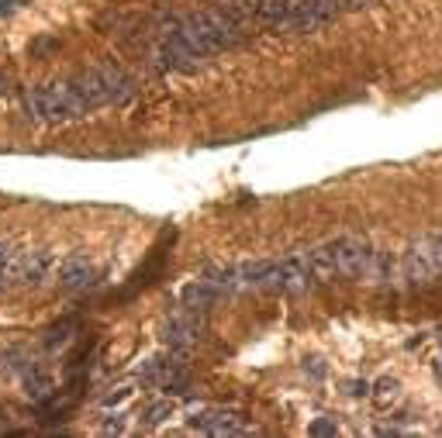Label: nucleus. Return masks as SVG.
Returning a JSON list of instances; mask_svg holds the SVG:
<instances>
[{
  "label": "nucleus",
  "mask_w": 442,
  "mask_h": 438,
  "mask_svg": "<svg viewBox=\"0 0 442 438\" xmlns=\"http://www.w3.org/2000/svg\"><path fill=\"white\" fill-rule=\"evenodd\" d=\"M104 432H108V435H111V432H124V414H115V421H108Z\"/></svg>",
  "instance_id": "nucleus-23"
},
{
  "label": "nucleus",
  "mask_w": 442,
  "mask_h": 438,
  "mask_svg": "<svg viewBox=\"0 0 442 438\" xmlns=\"http://www.w3.org/2000/svg\"><path fill=\"white\" fill-rule=\"evenodd\" d=\"M18 4H21V0H0V14H11Z\"/></svg>",
  "instance_id": "nucleus-24"
},
{
  "label": "nucleus",
  "mask_w": 442,
  "mask_h": 438,
  "mask_svg": "<svg viewBox=\"0 0 442 438\" xmlns=\"http://www.w3.org/2000/svg\"><path fill=\"white\" fill-rule=\"evenodd\" d=\"M332 263H335V277H370L373 266V245L360 235H342V239L328 241Z\"/></svg>",
  "instance_id": "nucleus-2"
},
{
  "label": "nucleus",
  "mask_w": 442,
  "mask_h": 438,
  "mask_svg": "<svg viewBox=\"0 0 442 438\" xmlns=\"http://www.w3.org/2000/svg\"><path fill=\"white\" fill-rule=\"evenodd\" d=\"M204 279L211 283V286H218L221 293H228V290H235V266H211Z\"/></svg>",
  "instance_id": "nucleus-14"
},
{
  "label": "nucleus",
  "mask_w": 442,
  "mask_h": 438,
  "mask_svg": "<svg viewBox=\"0 0 442 438\" xmlns=\"http://www.w3.org/2000/svg\"><path fill=\"white\" fill-rule=\"evenodd\" d=\"M97 73H100V83H104V93H108V107L115 104V107H124L135 93H138V86L135 80L121 69L115 59H104V62H97Z\"/></svg>",
  "instance_id": "nucleus-6"
},
{
  "label": "nucleus",
  "mask_w": 442,
  "mask_h": 438,
  "mask_svg": "<svg viewBox=\"0 0 442 438\" xmlns=\"http://www.w3.org/2000/svg\"><path fill=\"white\" fill-rule=\"evenodd\" d=\"M308 435L322 438V435H339V425H335V418H318L311 428H308Z\"/></svg>",
  "instance_id": "nucleus-17"
},
{
  "label": "nucleus",
  "mask_w": 442,
  "mask_h": 438,
  "mask_svg": "<svg viewBox=\"0 0 442 438\" xmlns=\"http://www.w3.org/2000/svg\"><path fill=\"white\" fill-rule=\"evenodd\" d=\"M346 394L349 397H370V383L366 380H346Z\"/></svg>",
  "instance_id": "nucleus-18"
},
{
  "label": "nucleus",
  "mask_w": 442,
  "mask_h": 438,
  "mask_svg": "<svg viewBox=\"0 0 442 438\" xmlns=\"http://www.w3.org/2000/svg\"><path fill=\"white\" fill-rule=\"evenodd\" d=\"M56 277H59V286L63 290H86L93 279H97V266L86 259V255H66L59 266H56Z\"/></svg>",
  "instance_id": "nucleus-8"
},
{
  "label": "nucleus",
  "mask_w": 442,
  "mask_h": 438,
  "mask_svg": "<svg viewBox=\"0 0 442 438\" xmlns=\"http://www.w3.org/2000/svg\"><path fill=\"white\" fill-rule=\"evenodd\" d=\"M190 428L207 432V435H249V425L242 421V414L225 411V407H204V411H194Z\"/></svg>",
  "instance_id": "nucleus-4"
},
{
  "label": "nucleus",
  "mask_w": 442,
  "mask_h": 438,
  "mask_svg": "<svg viewBox=\"0 0 442 438\" xmlns=\"http://www.w3.org/2000/svg\"><path fill=\"white\" fill-rule=\"evenodd\" d=\"M169 414H173V404H169V400H160V404H152V407H149V418H145V425H149V428H156V425H162Z\"/></svg>",
  "instance_id": "nucleus-15"
},
{
  "label": "nucleus",
  "mask_w": 442,
  "mask_h": 438,
  "mask_svg": "<svg viewBox=\"0 0 442 438\" xmlns=\"http://www.w3.org/2000/svg\"><path fill=\"white\" fill-rule=\"evenodd\" d=\"M315 286H318V279L311 273L304 252H294V255L280 259V293H308Z\"/></svg>",
  "instance_id": "nucleus-7"
},
{
  "label": "nucleus",
  "mask_w": 442,
  "mask_h": 438,
  "mask_svg": "<svg viewBox=\"0 0 442 438\" xmlns=\"http://www.w3.org/2000/svg\"><path fill=\"white\" fill-rule=\"evenodd\" d=\"M401 277L408 286H432L439 279V270H436V259H432V248H429V235L418 241H411L401 255Z\"/></svg>",
  "instance_id": "nucleus-3"
},
{
  "label": "nucleus",
  "mask_w": 442,
  "mask_h": 438,
  "mask_svg": "<svg viewBox=\"0 0 442 438\" xmlns=\"http://www.w3.org/2000/svg\"><path fill=\"white\" fill-rule=\"evenodd\" d=\"M25 387H28V397L35 400V404H48L52 394H56V383H52V376L39 369V366H28L25 369Z\"/></svg>",
  "instance_id": "nucleus-11"
},
{
  "label": "nucleus",
  "mask_w": 442,
  "mask_h": 438,
  "mask_svg": "<svg viewBox=\"0 0 442 438\" xmlns=\"http://www.w3.org/2000/svg\"><path fill=\"white\" fill-rule=\"evenodd\" d=\"M204 331V318L197 311H190V307H183V311H176L173 318L166 321V328H162V338L169 342V349H176V352H187L197 338H201Z\"/></svg>",
  "instance_id": "nucleus-5"
},
{
  "label": "nucleus",
  "mask_w": 442,
  "mask_h": 438,
  "mask_svg": "<svg viewBox=\"0 0 442 438\" xmlns=\"http://www.w3.org/2000/svg\"><path fill=\"white\" fill-rule=\"evenodd\" d=\"M48 48H59V39H39L32 45V55H41V52H48Z\"/></svg>",
  "instance_id": "nucleus-20"
},
{
  "label": "nucleus",
  "mask_w": 442,
  "mask_h": 438,
  "mask_svg": "<svg viewBox=\"0 0 442 438\" xmlns=\"http://www.w3.org/2000/svg\"><path fill=\"white\" fill-rule=\"evenodd\" d=\"M14 252H18V248H14L11 241H0V270H4L11 259H14Z\"/></svg>",
  "instance_id": "nucleus-21"
},
{
  "label": "nucleus",
  "mask_w": 442,
  "mask_h": 438,
  "mask_svg": "<svg viewBox=\"0 0 442 438\" xmlns=\"http://www.w3.org/2000/svg\"><path fill=\"white\" fill-rule=\"evenodd\" d=\"M294 0H259L256 4V25L266 32H287Z\"/></svg>",
  "instance_id": "nucleus-9"
},
{
  "label": "nucleus",
  "mask_w": 442,
  "mask_h": 438,
  "mask_svg": "<svg viewBox=\"0 0 442 438\" xmlns=\"http://www.w3.org/2000/svg\"><path fill=\"white\" fill-rule=\"evenodd\" d=\"M304 255H308V266H311V273H315V279H318V283L335 279V263H332V252H328V245H315V248H308Z\"/></svg>",
  "instance_id": "nucleus-12"
},
{
  "label": "nucleus",
  "mask_w": 442,
  "mask_h": 438,
  "mask_svg": "<svg viewBox=\"0 0 442 438\" xmlns=\"http://www.w3.org/2000/svg\"><path fill=\"white\" fill-rule=\"evenodd\" d=\"M70 331H73V321H63V324H56V328L48 331V349H56V345H66V342H70Z\"/></svg>",
  "instance_id": "nucleus-16"
},
{
  "label": "nucleus",
  "mask_w": 442,
  "mask_h": 438,
  "mask_svg": "<svg viewBox=\"0 0 442 438\" xmlns=\"http://www.w3.org/2000/svg\"><path fill=\"white\" fill-rule=\"evenodd\" d=\"M7 93V80H4V73H0V97Z\"/></svg>",
  "instance_id": "nucleus-25"
},
{
  "label": "nucleus",
  "mask_w": 442,
  "mask_h": 438,
  "mask_svg": "<svg viewBox=\"0 0 442 438\" xmlns=\"http://www.w3.org/2000/svg\"><path fill=\"white\" fill-rule=\"evenodd\" d=\"M25 111L32 121H73L83 118L77 100H73V90H70V80H52L41 83V86H28L25 90Z\"/></svg>",
  "instance_id": "nucleus-1"
},
{
  "label": "nucleus",
  "mask_w": 442,
  "mask_h": 438,
  "mask_svg": "<svg viewBox=\"0 0 442 438\" xmlns=\"http://www.w3.org/2000/svg\"><path fill=\"white\" fill-rule=\"evenodd\" d=\"M218 297H221L218 286H211L207 279H197V283H190V286L183 290V307H190V311H197V314H207Z\"/></svg>",
  "instance_id": "nucleus-10"
},
{
  "label": "nucleus",
  "mask_w": 442,
  "mask_h": 438,
  "mask_svg": "<svg viewBox=\"0 0 442 438\" xmlns=\"http://www.w3.org/2000/svg\"><path fill=\"white\" fill-rule=\"evenodd\" d=\"M304 369H308L315 380H322V376H325V366L318 362V359H308V362H304Z\"/></svg>",
  "instance_id": "nucleus-22"
},
{
  "label": "nucleus",
  "mask_w": 442,
  "mask_h": 438,
  "mask_svg": "<svg viewBox=\"0 0 442 438\" xmlns=\"http://www.w3.org/2000/svg\"><path fill=\"white\" fill-rule=\"evenodd\" d=\"M131 394H135L131 387H121L118 394H108V397H104V407H118V404H124V400L131 397Z\"/></svg>",
  "instance_id": "nucleus-19"
},
{
  "label": "nucleus",
  "mask_w": 442,
  "mask_h": 438,
  "mask_svg": "<svg viewBox=\"0 0 442 438\" xmlns=\"http://www.w3.org/2000/svg\"><path fill=\"white\" fill-rule=\"evenodd\" d=\"M370 390H373V400H377L380 407H391L394 400L401 397V383H398V380H391V376L377 380V387H370Z\"/></svg>",
  "instance_id": "nucleus-13"
}]
</instances>
